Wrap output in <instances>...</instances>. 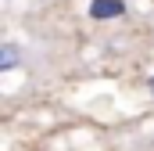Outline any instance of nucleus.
Wrapping results in <instances>:
<instances>
[{
	"label": "nucleus",
	"instance_id": "obj_1",
	"mask_svg": "<svg viewBox=\"0 0 154 151\" xmlns=\"http://www.w3.org/2000/svg\"><path fill=\"white\" fill-rule=\"evenodd\" d=\"M122 14H125V4H122V0H93V4H90V18H97V22L122 18Z\"/></svg>",
	"mask_w": 154,
	"mask_h": 151
},
{
	"label": "nucleus",
	"instance_id": "obj_3",
	"mask_svg": "<svg viewBox=\"0 0 154 151\" xmlns=\"http://www.w3.org/2000/svg\"><path fill=\"white\" fill-rule=\"evenodd\" d=\"M151 94H154V79H151Z\"/></svg>",
	"mask_w": 154,
	"mask_h": 151
},
{
	"label": "nucleus",
	"instance_id": "obj_2",
	"mask_svg": "<svg viewBox=\"0 0 154 151\" xmlns=\"http://www.w3.org/2000/svg\"><path fill=\"white\" fill-rule=\"evenodd\" d=\"M18 61H22V50L7 40V43H0V72H11V69H18Z\"/></svg>",
	"mask_w": 154,
	"mask_h": 151
}]
</instances>
